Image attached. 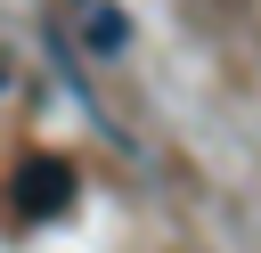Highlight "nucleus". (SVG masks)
Here are the masks:
<instances>
[{"label":"nucleus","mask_w":261,"mask_h":253,"mask_svg":"<svg viewBox=\"0 0 261 253\" xmlns=\"http://www.w3.org/2000/svg\"><path fill=\"white\" fill-rule=\"evenodd\" d=\"M8 204H16L24 220H57V212L73 204V163H65V155H16Z\"/></svg>","instance_id":"nucleus-1"},{"label":"nucleus","mask_w":261,"mask_h":253,"mask_svg":"<svg viewBox=\"0 0 261 253\" xmlns=\"http://www.w3.org/2000/svg\"><path fill=\"white\" fill-rule=\"evenodd\" d=\"M82 41H90L98 57H122V49H130V16H122L114 0H82Z\"/></svg>","instance_id":"nucleus-2"}]
</instances>
